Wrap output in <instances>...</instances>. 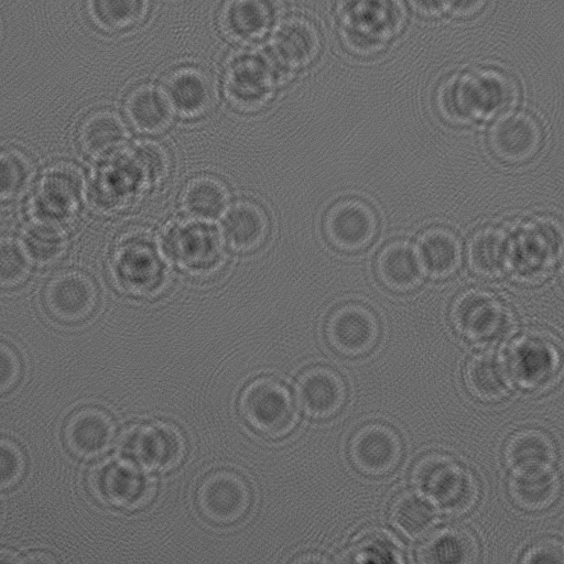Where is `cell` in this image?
Wrapping results in <instances>:
<instances>
[{
    "label": "cell",
    "instance_id": "6da1fadb",
    "mask_svg": "<svg viewBox=\"0 0 564 564\" xmlns=\"http://www.w3.org/2000/svg\"><path fill=\"white\" fill-rule=\"evenodd\" d=\"M516 82L498 70L482 69L454 76L438 89L440 115L454 124H466L505 112L518 100Z\"/></svg>",
    "mask_w": 564,
    "mask_h": 564
},
{
    "label": "cell",
    "instance_id": "7a4b0ae2",
    "mask_svg": "<svg viewBox=\"0 0 564 564\" xmlns=\"http://www.w3.org/2000/svg\"><path fill=\"white\" fill-rule=\"evenodd\" d=\"M344 44L354 53L370 55L382 50L402 29L400 0H339Z\"/></svg>",
    "mask_w": 564,
    "mask_h": 564
},
{
    "label": "cell",
    "instance_id": "3957f363",
    "mask_svg": "<svg viewBox=\"0 0 564 564\" xmlns=\"http://www.w3.org/2000/svg\"><path fill=\"white\" fill-rule=\"evenodd\" d=\"M412 480L441 510L452 516L467 513L478 500L479 486L474 474L445 454L432 453L419 459Z\"/></svg>",
    "mask_w": 564,
    "mask_h": 564
},
{
    "label": "cell",
    "instance_id": "277c9868",
    "mask_svg": "<svg viewBox=\"0 0 564 564\" xmlns=\"http://www.w3.org/2000/svg\"><path fill=\"white\" fill-rule=\"evenodd\" d=\"M238 409L242 420L267 437H282L295 426L294 401L289 390L271 377L251 380L241 391Z\"/></svg>",
    "mask_w": 564,
    "mask_h": 564
},
{
    "label": "cell",
    "instance_id": "5b68a950",
    "mask_svg": "<svg viewBox=\"0 0 564 564\" xmlns=\"http://www.w3.org/2000/svg\"><path fill=\"white\" fill-rule=\"evenodd\" d=\"M88 485L100 502L124 510L144 507L155 492L153 478L128 458L96 465L89 473Z\"/></svg>",
    "mask_w": 564,
    "mask_h": 564
},
{
    "label": "cell",
    "instance_id": "8992f818",
    "mask_svg": "<svg viewBox=\"0 0 564 564\" xmlns=\"http://www.w3.org/2000/svg\"><path fill=\"white\" fill-rule=\"evenodd\" d=\"M451 321L460 336L479 345L497 343L511 327L508 308L484 291H467L458 295L451 308Z\"/></svg>",
    "mask_w": 564,
    "mask_h": 564
},
{
    "label": "cell",
    "instance_id": "52a82bcc",
    "mask_svg": "<svg viewBox=\"0 0 564 564\" xmlns=\"http://www.w3.org/2000/svg\"><path fill=\"white\" fill-rule=\"evenodd\" d=\"M196 506L204 519L218 525L242 520L252 503V490L247 479L230 469L207 474L198 485Z\"/></svg>",
    "mask_w": 564,
    "mask_h": 564
},
{
    "label": "cell",
    "instance_id": "ba28073f",
    "mask_svg": "<svg viewBox=\"0 0 564 564\" xmlns=\"http://www.w3.org/2000/svg\"><path fill=\"white\" fill-rule=\"evenodd\" d=\"M379 229L378 213L359 197H346L335 202L323 219V232L327 242L345 253H357L370 247Z\"/></svg>",
    "mask_w": 564,
    "mask_h": 564
},
{
    "label": "cell",
    "instance_id": "9c48e42d",
    "mask_svg": "<svg viewBox=\"0 0 564 564\" xmlns=\"http://www.w3.org/2000/svg\"><path fill=\"white\" fill-rule=\"evenodd\" d=\"M128 459L142 468L171 470L177 467L186 453L182 431L169 422H149L131 429L122 440Z\"/></svg>",
    "mask_w": 564,
    "mask_h": 564
},
{
    "label": "cell",
    "instance_id": "30bf717a",
    "mask_svg": "<svg viewBox=\"0 0 564 564\" xmlns=\"http://www.w3.org/2000/svg\"><path fill=\"white\" fill-rule=\"evenodd\" d=\"M380 322L376 313L361 303L337 306L325 323V337L329 347L347 358L362 357L377 346L380 339Z\"/></svg>",
    "mask_w": 564,
    "mask_h": 564
},
{
    "label": "cell",
    "instance_id": "8fae6325",
    "mask_svg": "<svg viewBox=\"0 0 564 564\" xmlns=\"http://www.w3.org/2000/svg\"><path fill=\"white\" fill-rule=\"evenodd\" d=\"M99 292L95 281L79 271H64L50 279L43 291L47 314L56 322L75 325L96 311Z\"/></svg>",
    "mask_w": 564,
    "mask_h": 564
},
{
    "label": "cell",
    "instance_id": "7c38bea8",
    "mask_svg": "<svg viewBox=\"0 0 564 564\" xmlns=\"http://www.w3.org/2000/svg\"><path fill=\"white\" fill-rule=\"evenodd\" d=\"M348 455L354 467L369 477H383L397 469L403 456L398 432L388 424L371 422L351 436Z\"/></svg>",
    "mask_w": 564,
    "mask_h": 564
},
{
    "label": "cell",
    "instance_id": "4fadbf2b",
    "mask_svg": "<svg viewBox=\"0 0 564 564\" xmlns=\"http://www.w3.org/2000/svg\"><path fill=\"white\" fill-rule=\"evenodd\" d=\"M276 83L271 62L257 53L241 54L230 62L225 87L228 99L241 110H256L267 102Z\"/></svg>",
    "mask_w": 564,
    "mask_h": 564
},
{
    "label": "cell",
    "instance_id": "5bb4252c",
    "mask_svg": "<svg viewBox=\"0 0 564 564\" xmlns=\"http://www.w3.org/2000/svg\"><path fill=\"white\" fill-rule=\"evenodd\" d=\"M542 144V128L527 113L505 115L494 123L488 134L490 152L507 164H522L532 160Z\"/></svg>",
    "mask_w": 564,
    "mask_h": 564
},
{
    "label": "cell",
    "instance_id": "9a60e30c",
    "mask_svg": "<svg viewBox=\"0 0 564 564\" xmlns=\"http://www.w3.org/2000/svg\"><path fill=\"white\" fill-rule=\"evenodd\" d=\"M344 378L327 366L305 369L296 382V397L302 410L311 417L326 420L338 414L347 400Z\"/></svg>",
    "mask_w": 564,
    "mask_h": 564
},
{
    "label": "cell",
    "instance_id": "2e32d148",
    "mask_svg": "<svg viewBox=\"0 0 564 564\" xmlns=\"http://www.w3.org/2000/svg\"><path fill=\"white\" fill-rule=\"evenodd\" d=\"M510 373L527 389H539L554 378L560 357L556 347L540 335L518 338L510 348Z\"/></svg>",
    "mask_w": 564,
    "mask_h": 564
},
{
    "label": "cell",
    "instance_id": "e0dca14e",
    "mask_svg": "<svg viewBox=\"0 0 564 564\" xmlns=\"http://www.w3.org/2000/svg\"><path fill=\"white\" fill-rule=\"evenodd\" d=\"M115 434L116 424L108 412L96 406H85L68 417L64 427V442L75 456L93 458L110 447Z\"/></svg>",
    "mask_w": 564,
    "mask_h": 564
},
{
    "label": "cell",
    "instance_id": "ac0fdd59",
    "mask_svg": "<svg viewBox=\"0 0 564 564\" xmlns=\"http://www.w3.org/2000/svg\"><path fill=\"white\" fill-rule=\"evenodd\" d=\"M283 8V0H227L219 14V24L235 41H253L268 32Z\"/></svg>",
    "mask_w": 564,
    "mask_h": 564
},
{
    "label": "cell",
    "instance_id": "d6986e66",
    "mask_svg": "<svg viewBox=\"0 0 564 564\" xmlns=\"http://www.w3.org/2000/svg\"><path fill=\"white\" fill-rule=\"evenodd\" d=\"M169 247L181 265L197 273L215 268L223 256L216 231L204 224L178 225L170 234Z\"/></svg>",
    "mask_w": 564,
    "mask_h": 564
},
{
    "label": "cell",
    "instance_id": "ffe728a7",
    "mask_svg": "<svg viewBox=\"0 0 564 564\" xmlns=\"http://www.w3.org/2000/svg\"><path fill=\"white\" fill-rule=\"evenodd\" d=\"M321 50V36L313 23L302 18L285 21L275 32L271 53L282 67L299 69L310 65Z\"/></svg>",
    "mask_w": 564,
    "mask_h": 564
},
{
    "label": "cell",
    "instance_id": "44dd1931",
    "mask_svg": "<svg viewBox=\"0 0 564 564\" xmlns=\"http://www.w3.org/2000/svg\"><path fill=\"white\" fill-rule=\"evenodd\" d=\"M375 271L379 282L395 293L416 289L423 279V268L416 251L402 240L391 241L380 250Z\"/></svg>",
    "mask_w": 564,
    "mask_h": 564
},
{
    "label": "cell",
    "instance_id": "7402d4cb",
    "mask_svg": "<svg viewBox=\"0 0 564 564\" xmlns=\"http://www.w3.org/2000/svg\"><path fill=\"white\" fill-rule=\"evenodd\" d=\"M468 262L476 274L498 278L514 264V240L502 228H484L469 242Z\"/></svg>",
    "mask_w": 564,
    "mask_h": 564
},
{
    "label": "cell",
    "instance_id": "603a6c76",
    "mask_svg": "<svg viewBox=\"0 0 564 564\" xmlns=\"http://www.w3.org/2000/svg\"><path fill=\"white\" fill-rule=\"evenodd\" d=\"M82 195V180L76 170L57 165L41 181L35 203L45 218H62L72 214Z\"/></svg>",
    "mask_w": 564,
    "mask_h": 564
},
{
    "label": "cell",
    "instance_id": "cb8c5ba5",
    "mask_svg": "<svg viewBox=\"0 0 564 564\" xmlns=\"http://www.w3.org/2000/svg\"><path fill=\"white\" fill-rule=\"evenodd\" d=\"M464 382L468 392L481 402L502 400L511 389V373L499 356L484 352L471 357L464 369Z\"/></svg>",
    "mask_w": 564,
    "mask_h": 564
},
{
    "label": "cell",
    "instance_id": "d4e9b609",
    "mask_svg": "<svg viewBox=\"0 0 564 564\" xmlns=\"http://www.w3.org/2000/svg\"><path fill=\"white\" fill-rule=\"evenodd\" d=\"M505 459L513 473L551 468L555 460V445L545 432L523 429L509 437Z\"/></svg>",
    "mask_w": 564,
    "mask_h": 564
},
{
    "label": "cell",
    "instance_id": "484cf974",
    "mask_svg": "<svg viewBox=\"0 0 564 564\" xmlns=\"http://www.w3.org/2000/svg\"><path fill=\"white\" fill-rule=\"evenodd\" d=\"M416 253L423 271L434 279L453 275L462 262V247L458 238L443 227L425 230L419 240Z\"/></svg>",
    "mask_w": 564,
    "mask_h": 564
},
{
    "label": "cell",
    "instance_id": "4316f807",
    "mask_svg": "<svg viewBox=\"0 0 564 564\" xmlns=\"http://www.w3.org/2000/svg\"><path fill=\"white\" fill-rule=\"evenodd\" d=\"M167 95L173 105L184 116H198L207 111L215 100L212 79L202 70L181 68L167 79Z\"/></svg>",
    "mask_w": 564,
    "mask_h": 564
},
{
    "label": "cell",
    "instance_id": "83f0119b",
    "mask_svg": "<svg viewBox=\"0 0 564 564\" xmlns=\"http://www.w3.org/2000/svg\"><path fill=\"white\" fill-rule=\"evenodd\" d=\"M479 544L475 534L465 528H445L424 541L417 550L423 563H475Z\"/></svg>",
    "mask_w": 564,
    "mask_h": 564
},
{
    "label": "cell",
    "instance_id": "f1b7e54d",
    "mask_svg": "<svg viewBox=\"0 0 564 564\" xmlns=\"http://www.w3.org/2000/svg\"><path fill=\"white\" fill-rule=\"evenodd\" d=\"M224 234L234 249L243 252L252 251L262 246L268 238V216L253 203H237L225 217Z\"/></svg>",
    "mask_w": 564,
    "mask_h": 564
},
{
    "label": "cell",
    "instance_id": "f546056e",
    "mask_svg": "<svg viewBox=\"0 0 564 564\" xmlns=\"http://www.w3.org/2000/svg\"><path fill=\"white\" fill-rule=\"evenodd\" d=\"M126 140L124 124L109 110L90 113L80 126V144L88 154L97 159L113 156L123 148Z\"/></svg>",
    "mask_w": 564,
    "mask_h": 564
},
{
    "label": "cell",
    "instance_id": "4dcf8cb0",
    "mask_svg": "<svg viewBox=\"0 0 564 564\" xmlns=\"http://www.w3.org/2000/svg\"><path fill=\"white\" fill-rule=\"evenodd\" d=\"M162 265L149 245L129 242L119 252L116 271L121 283L138 293L149 292L160 281Z\"/></svg>",
    "mask_w": 564,
    "mask_h": 564
},
{
    "label": "cell",
    "instance_id": "1f68e13d",
    "mask_svg": "<svg viewBox=\"0 0 564 564\" xmlns=\"http://www.w3.org/2000/svg\"><path fill=\"white\" fill-rule=\"evenodd\" d=\"M560 480L551 468L513 473L509 481L512 501L525 511L547 509L556 500Z\"/></svg>",
    "mask_w": 564,
    "mask_h": 564
},
{
    "label": "cell",
    "instance_id": "d6a6232c",
    "mask_svg": "<svg viewBox=\"0 0 564 564\" xmlns=\"http://www.w3.org/2000/svg\"><path fill=\"white\" fill-rule=\"evenodd\" d=\"M126 110L135 128L150 133L164 130L172 120L169 98L150 85L139 86L129 94Z\"/></svg>",
    "mask_w": 564,
    "mask_h": 564
},
{
    "label": "cell",
    "instance_id": "836d02e7",
    "mask_svg": "<svg viewBox=\"0 0 564 564\" xmlns=\"http://www.w3.org/2000/svg\"><path fill=\"white\" fill-rule=\"evenodd\" d=\"M149 0H87L91 22L105 32H122L142 23Z\"/></svg>",
    "mask_w": 564,
    "mask_h": 564
},
{
    "label": "cell",
    "instance_id": "e575fe53",
    "mask_svg": "<svg viewBox=\"0 0 564 564\" xmlns=\"http://www.w3.org/2000/svg\"><path fill=\"white\" fill-rule=\"evenodd\" d=\"M393 525L405 536L417 539L425 535L434 525L435 513L432 507L413 492H402L390 507Z\"/></svg>",
    "mask_w": 564,
    "mask_h": 564
},
{
    "label": "cell",
    "instance_id": "d590c367",
    "mask_svg": "<svg viewBox=\"0 0 564 564\" xmlns=\"http://www.w3.org/2000/svg\"><path fill=\"white\" fill-rule=\"evenodd\" d=\"M226 186L210 176L192 180L182 196L184 208L198 218H213L218 215L227 202Z\"/></svg>",
    "mask_w": 564,
    "mask_h": 564
},
{
    "label": "cell",
    "instance_id": "8d00e7d4",
    "mask_svg": "<svg viewBox=\"0 0 564 564\" xmlns=\"http://www.w3.org/2000/svg\"><path fill=\"white\" fill-rule=\"evenodd\" d=\"M519 246L514 241V263L523 269H545L553 263L556 253V238L542 227L524 232Z\"/></svg>",
    "mask_w": 564,
    "mask_h": 564
},
{
    "label": "cell",
    "instance_id": "74e56055",
    "mask_svg": "<svg viewBox=\"0 0 564 564\" xmlns=\"http://www.w3.org/2000/svg\"><path fill=\"white\" fill-rule=\"evenodd\" d=\"M31 164L21 152L0 148V203L12 200L26 188Z\"/></svg>",
    "mask_w": 564,
    "mask_h": 564
},
{
    "label": "cell",
    "instance_id": "f35d334b",
    "mask_svg": "<svg viewBox=\"0 0 564 564\" xmlns=\"http://www.w3.org/2000/svg\"><path fill=\"white\" fill-rule=\"evenodd\" d=\"M349 556V561L362 563L402 562L401 552L394 541L378 530L362 533L352 544Z\"/></svg>",
    "mask_w": 564,
    "mask_h": 564
},
{
    "label": "cell",
    "instance_id": "ab89813d",
    "mask_svg": "<svg viewBox=\"0 0 564 564\" xmlns=\"http://www.w3.org/2000/svg\"><path fill=\"white\" fill-rule=\"evenodd\" d=\"M31 262L24 248L13 238L0 237V289H13L24 283Z\"/></svg>",
    "mask_w": 564,
    "mask_h": 564
},
{
    "label": "cell",
    "instance_id": "60d3db41",
    "mask_svg": "<svg viewBox=\"0 0 564 564\" xmlns=\"http://www.w3.org/2000/svg\"><path fill=\"white\" fill-rule=\"evenodd\" d=\"M25 247L36 261L51 262L63 252L64 238L56 226L40 221L26 230Z\"/></svg>",
    "mask_w": 564,
    "mask_h": 564
},
{
    "label": "cell",
    "instance_id": "b9f144b4",
    "mask_svg": "<svg viewBox=\"0 0 564 564\" xmlns=\"http://www.w3.org/2000/svg\"><path fill=\"white\" fill-rule=\"evenodd\" d=\"M25 471V457L12 441L0 438V488H9L20 481Z\"/></svg>",
    "mask_w": 564,
    "mask_h": 564
},
{
    "label": "cell",
    "instance_id": "7bdbcfd3",
    "mask_svg": "<svg viewBox=\"0 0 564 564\" xmlns=\"http://www.w3.org/2000/svg\"><path fill=\"white\" fill-rule=\"evenodd\" d=\"M22 377V361L18 351L0 340V395L13 390Z\"/></svg>",
    "mask_w": 564,
    "mask_h": 564
},
{
    "label": "cell",
    "instance_id": "ee69618b",
    "mask_svg": "<svg viewBox=\"0 0 564 564\" xmlns=\"http://www.w3.org/2000/svg\"><path fill=\"white\" fill-rule=\"evenodd\" d=\"M523 563H564L562 542L555 539L541 540L527 550Z\"/></svg>",
    "mask_w": 564,
    "mask_h": 564
},
{
    "label": "cell",
    "instance_id": "f6af8a7d",
    "mask_svg": "<svg viewBox=\"0 0 564 564\" xmlns=\"http://www.w3.org/2000/svg\"><path fill=\"white\" fill-rule=\"evenodd\" d=\"M446 12L457 18H470L479 13L487 0H445Z\"/></svg>",
    "mask_w": 564,
    "mask_h": 564
},
{
    "label": "cell",
    "instance_id": "bcb514c9",
    "mask_svg": "<svg viewBox=\"0 0 564 564\" xmlns=\"http://www.w3.org/2000/svg\"><path fill=\"white\" fill-rule=\"evenodd\" d=\"M411 6L422 15L436 17L446 13L445 0H409Z\"/></svg>",
    "mask_w": 564,
    "mask_h": 564
},
{
    "label": "cell",
    "instance_id": "7dc6e473",
    "mask_svg": "<svg viewBox=\"0 0 564 564\" xmlns=\"http://www.w3.org/2000/svg\"><path fill=\"white\" fill-rule=\"evenodd\" d=\"M53 557H47L45 553H32L26 555L21 562H54Z\"/></svg>",
    "mask_w": 564,
    "mask_h": 564
},
{
    "label": "cell",
    "instance_id": "c3c4849f",
    "mask_svg": "<svg viewBox=\"0 0 564 564\" xmlns=\"http://www.w3.org/2000/svg\"><path fill=\"white\" fill-rule=\"evenodd\" d=\"M308 557L306 556H303V555H300L299 557H294L292 560V562H326L327 560L326 558H323L318 555H314V554H307Z\"/></svg>",
    "mask_w": 564,
    "mask_h": 564
},
{
    "label": "cell",
    "instance_id": "681fc988",
    "mask_svg": "<svg viewBox=\"0 0 564 564\" xmlns=\"http://www.w3.org/2000/svg\"><path fill=\"white\" fill-rule=\"evenodd\" d=\"M14 554H12L10 551L7 550H0V561L2 562H18L19 560L17 557H13Z\"/></svg>",
    "mask_w": 564,
    "mask_h": 564
}]
</instances>
